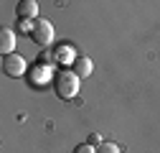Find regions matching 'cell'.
I'll return each mask as SVG.
<instances>
[{"label": "cell", "mask_w": 160, "mask_h": 153, "mask_svg": "<svg viewBox=\"0 0 160 153\" xmlns=\"http://www.w3.org/2000/svg\"><path fill=\"white\" fill-rule=\"evenodd\" d=\"M53 87H56V94L61 100H71L79 92V76L71 69H61L56 74V79H53Z\"/></svg>", "instance_id": "6da1fadb"}, {"label": "cell", "mask_w": 160, "mask_h": 153, "mask_svg": "<svg viewBox=\"0 0 160 153\" xmlns=\"http://www.w3.org/2000/svg\"><path fill=\"white\" fill-rule=\"evenodd\" d=\"M31 38H33L38 46L48 49V46L53 44V26H51L48 21H43V18H36V21H33V33H31Z\"/></svg>", "instance_id": "7a4b0ae2"}, {"label": "cell", "mask_w": 160, "mask_h": 153, "mask_svg": "<svg viewBox=\"0 0 160 153\" xmlns=\"http://www.w3.org/2000/svg\"><path fill=\"white\" fill-rule=\"evenodd\" d=\"M3 71H5L8 76H23V71H26V61H23V56H18V54L5 56V61H3Z\"/></svg>", "instance_id": "3957f363"}, {"label": "cell", "mask_w": 160, "mask_h": 153, "mask_svg": "<svg viewBox=\"0 0 160 153\" xmlns=\"http://www.w3.org/2000/svg\"><path fill=\"white\" fill-rule=\"evenodd\" d=\"M0 51H3L5 56H10L15 51V33L10 28H3L0 31Z\"/></svg>", "instance_id": "277c9868"}, {"label": "cell", "mask_w": 160, "mask_h": 153, "mask_svg": "<svg viewBox=\"0 0 160 153\" xmlns=\"http://www.w3.org/2000/svg\"><path fill=\"white\" fill-rule=\"evenodd\" d=\"M71 71L82 79V76H89L92 74V61L87 59V56H76V59L71 61Z\"/></svg>", "instance_id": "5b68a950"}, {"label": "cell", "mask_w": 160, "mask_h": 153, "mask_svg": "<svg viewBox=\"0 0 160 153\" xmlns=\"http://www.w3.org/2000/svg\"><path fill=\"white\" fill-rule=\"evenodd\" d=\"M18 15L21 18H36L38 15V3L36 0H21V3H18Z\"/></svg>", "instance_id": "8992f818"}, {"label": "cell", "mask_w": 160, "mask_h": 153, "mask_svg": "<svg viewBox=\"0 0 160 153\" xmlns=\"http://www.w3.org/2000/svg\"><path fill=\"white\" fill-rule=\"evenodd\" d=\"M97 153H122L117 143H109V140H102L97 145Z\"/></svg>", "instance_id": "52a82bcc"}, {"label": "cell", "mask_w": 160, "mask_h": 153, "mask_svg": "<svg viewBox=\"0 0 160 153\" xmlns=\"http://www.w3.org/2000/svg\"><path fill=\"white\" fill-rule=\"evenodd\" d=\"M18 31H21V33H33V23L31 21H26V18H21V21H18Z\"/></svg>", "instance_id": "ba28073f"}, {"label": "cell", "mask_w": 160, "mask_h": 153, "mask_svg": "<svg viewBox=\"0 0 160 153\" xmlns=\"http://www.w3.org/2000/svg\"><path fill=\"white\" fill-rule=\"evenodd\" d=\"M74 153H97V148L89 145V143H82V145H76V148H74Z\"/></svg>", "instance_id": "9c48e42d"}, {"label": "cell", "mask_w": 160, "mask_h": 153, "mask_svg": "<svg viewBox=\"0 0 160 153\" xmlns=\"http://www.w3.org/2000/svg\"><path fill=\"white\" fill-rule=\"evenodd\" d=\"M99 143H102V138H99L97 133H92V135H89V145H99Z\"/></svg>", "instance_id": "30bf717a"}]
</instances>
